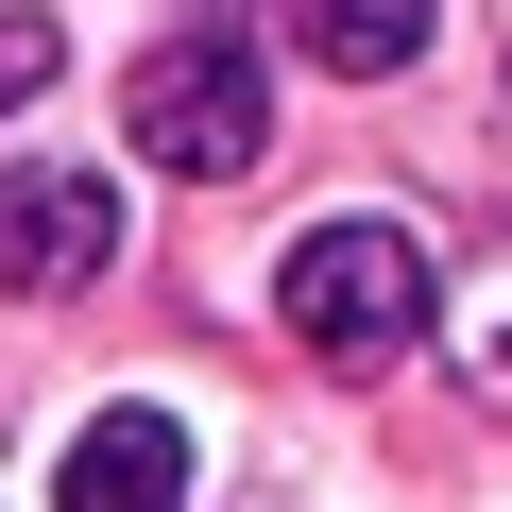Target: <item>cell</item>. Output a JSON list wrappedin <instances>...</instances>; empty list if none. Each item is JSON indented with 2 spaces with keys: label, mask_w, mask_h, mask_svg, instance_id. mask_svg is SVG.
Segmentation results:
<instances>
[{
  "label": "cell",
  "mask_w": 512,
  "mask_h": 512,
  "mask_svg": "<svg viewBox=\"0 0 512 512\" xmlns=\"http://www.w3.org/2000/svg\"><path fill=\"white\" fill-rule=\"evenodd\" d=\"M291 35H308V69H342V86H393V69L427 52V0H291Z\"/></svg>",
  "instance_id": "obj_5"
},
{
  "label": "cell",
  "mask_w": 512,
  "mask_h": 512,
  "mask_svg": "<svg viewBox=\"0 0 512 512\" xmlns=\"http://www.w3.org/2000/svg\"><path fill=\"white\" fill-rule=\"evenodd\" d=\"M461 376L512 410V256H495V274H461Z\"/></svg>",
  "instance_id": "obj_6"
},
{
  "label": "cell",
  "mask_w": 512,
  "mask_h": 512,
  "mask_svg": "<svg viewBox=\"0 0 512 512\" xmlns=\"http://www.w3.org/2000/svg\"><path fill=\"white\" fill-rule=\"evenodd\" d=\"M427 239L410 222H376V205H342V222H308L291 256H274V325L325 359V376H393L410 342H427Z\"/></svg>",
  "instance_id": "obj_1"
},
{
  "label": "cell",
  "mask_w": 512,
  "mask_h": 512,
  "mask_svg": "<svg viewBox=\"0 0 512 512\" xmlns=\"http://www.w3.org/2000/svg\"><path fill=\"white\" fill-rule=\"evenodd\" d=\"M120 239H137L120 171H86V154L0 171V291H86V274H120Z\"/></svg>",
  "instance_id": "obj_3"
},
{
  "label": "cell",
  "mask_w": 512,
  "mask_h": 512,
  "mask_svg": "<svg viewBox=\"0 0 512 512\" xmlns=\"http://www.w3.org/2000/svg\"><path fill=\"white\" fill-rule=\"evenodd\" d=\"M120 137H137L154 171H188V188L256 171V154H274V69H256V35H239V18L154 35V52L120 69Z\"/></svg>",
  "instance_id": "obj_2"
},
{
  "label": "cell",
  "mask_w": 512,
  "mask_h": 512,
  "mask_svg": "<svg viewBox=\"0 0 512 512\" xmlns=\"http://www.w3.org/2000/svg\"><path fill=\"white\" fill-rule=\"evenodd\" d=\"M52 512H188V427L171 410H103L52 478Z\"/></svg>",
  "instance_id": "obj_4"
},
{
  "label": "cell",
  "mask_w": 512,
  "mask_h": 512,
  "mask_svg": "<svg viewBox=\"0 0 512 512\" xmlns=\"http://www.w3.org/2000/svg\"><path fill=\"white\" fill-rule=\"evenodd\" d=\"M52 69H69V35L35 18V0H0V120H18V103H35Z\"/></svg>",
  "instance_id": "obj_7"
}]
</instances>
